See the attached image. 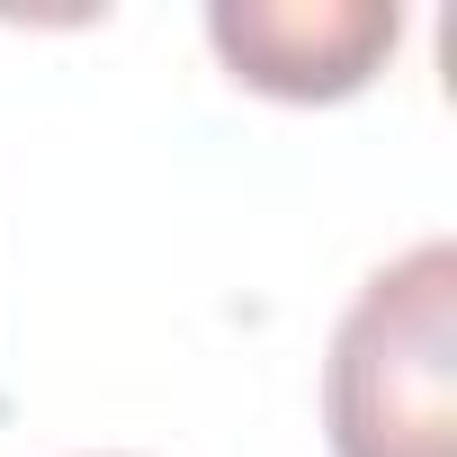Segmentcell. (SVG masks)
I'll return each instance as SVG.
<instances>
[{"instance_id":"1","label":"cell","mask_w":457,"mask_h":457,"mask_svg":"<svg viewBox=\"0 0 457 457\" xmlns=\"http://www.w3.org/2000/svg\"><path fill=\"white\" fill-rule=\"evenodd\" d=\"M332 457H457V243L386 261L323 368Z\"/></svg>"},{"instance_id":"2","label":"cell","mask_w":457,"mask_h":457,"mask_svg":"<svg viewBox=\"0 0 457 457\" xmlns=\"http://www.w3.org/2000/svg\"><path fill=\"white\" fill-rule=\"evenodd\" d=\"M206 37L234 63V81L270 99H350L395 54L403 10L395 0H215Z\"/></svg>"}]
</instances>
